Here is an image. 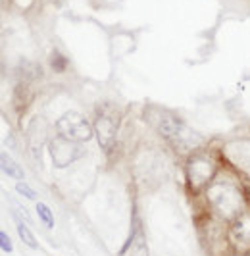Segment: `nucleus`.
I'll use <instances>...</instances> for the list:
<instances>
[{"label": "nucleus", "mask_w": 250, "mask_h": 256, "mask_svg": "<svg viewBox=\"0 0 250 256\" xmlns=\"http://www.w3.org/2000/svg\"><path fill=\"white\" fill-rule=\"evenodd\" d=\"M94 129H96V135H98L100 146H102L106 152H110L114 142H116L118 122H116L114 118H110V116L102 114V116H98V120H96V124H94Z\"/></svg>", "instance_id": "nucleus-6"}, {"label": "nucleus", "mask_w": 250, "mask_h": 256, "mask_svg": "<svg viewBox=\"0 0 250 256\" xmlns=\"http://www.w3.org/2000/svg\"><path fill=\"white\" fill-rule=\"evenodd\" d=\"M0 164H2V172H4L6 176H10V178H14V180H18V181L25 180V172L22 170V166L14 160L12 156L2 152L0 154Z\"/></svg>", "instance_id": "nucleus-7"}, {"label": "nucleus", "mask_w": 250, "mask_h": 256, "mask_svg": "<svg viewBox=\"0 0 250 256\" xmlns=\"http://www.w3.org/2000/svg\"><path fill=\"white\" fill-rule=\"evenodd\" d=\"M16 224H18V235H20V239L24 241L29 248H38V244H37V239H35V235L31 233V230L25 226L22 220H18L16 218Z\"/></svg>", "instance_id": "nucleus-9"}, {"label": "nucleus", "mask_w": 250, "mask_h": 256, "mask_svg": "<svg viewBox=\"0 0 250 256\" xmlns=\"http://www.w3.org/2000/svg\"><path fill=\"white\" fill-rule=\"evenodd\" d=\"M127 246H131V252H129V256H148V246H146V241H144V233H142V230L140 228H137L135 230V233H133V237H131V241H129V244ZM125 246V248H127ZM124 248V250H125Z\"/></svg>", "instance_id": "nucleus-8"}, {"label": "nucleus", "mask_w": 250, "mask_h": 256, "mask_svg": "<svg viewBox=\"0 0 250 256\" xmlns=\"http://www.w3.org/2000/svg\"><path fill=\"white\" fill-rule=\"evenodd\" d=\"M16 191L20 192L22 196H25V198H29V200H35V198H37V191H35L33 187H29L27 183H24V180L16 183Z\"/></svg>", "instance_id": "nucleus-11"}, {"label": "nucleus", "mask_w": 250, "mask_h": 256, "mask_svg": "<svg viewBox=\"0 0 250 256\" xmlns=\"http://www.w3.org/2000/svg\"><path fill=\"white\" fill-rule=\"evenodd\" d=\"M56 129H58V133H60L62 137L70 139V141H75V142L88 141V139L92 137V129L88 126V122L81 114H77V112H68V114H64L62 118L58 120Z\"/></svg>", "instance_id": "nucleus-1"}, {"label": "nucleus", "mask_w": 250, "mask_h": 256, "mask_svg": "<svg viewBox=\"0 0 250 256\" xmlns=\"http://www.w3.org/2000/svg\"><path fill=\"white\" fill-rule=\"evenodd\" d=\"M37 214H38V220H40L48 230L54 228V214H52V210H50L44 202H37Z\"/></svg>", "instance_id": "nucleus-10"}, {"label": "nucleus", "mask_w": 250, "mask_h": 256, "mask_svg": "<svg viewBox=\"0 0 250 256\" xmlns=\"http://www.w3.org/2000/svg\"><path fill=\"white\" fill-rule=\"evenodd\" d=\"M152 124H154V128L158 129V133L166 137V139H181V137H185L183 135V131H185V126H183V122L174 114H168V112H160L158 118H154L152 120Z\"/></svg>", "instance_id": "nucleus-4"}, {"label": "nucleus", "mask_w": 250, "mask_h": 256, "mask_svg": "<svg viewBox=\"0 0 250 256\" xmlns=\"http://www.w3.org/2000/svg\"><path fill=\"white\" fill-rule=\"evenodd\" d=\"M212 202L222 214L233 216V214H237L238 206H240V196L233 187L216 185L212 189Z\"/></svg>", "instance_id": "nucleus-3"}, {"label": "nucleus", "mask_w": 250, "mask_h": 256, "mask_svg": "<svg viewBox=\"0 0 250 256\" xmlns=\"http://www.w3.org/2000/svg\"><path fill=\"white\" fill-rule=\"evenodd\" d=\"M74 142L75 141H70V139H66V137L60 135V139H56V141L50 144L52 160H54V164L58 168H66L68 164H72L77 158L83 156V148L75 146Z\"/></svg>", "instance_id": "nucleus-2"}, {"label": "nucleus", "mask_w": 250, "mask_h": 256, "mask_svg": "<svg viewBox=\"0 0 250 256\" xmlns=\"http://www.w3.org/2000/svg\"><path fill=\"white\" fill-rule=\"evenodd\" d=\"M214 172H216V166L208 158H202V156L194 158L188 164V181L192 183L194 189H200L202 185H206L208 181L212 180Z\"/></svg>", "instance_id": "nucleus-5"}, {"label": "nucleus", "mask_w": 250, "mask_h": 256, "mask_svg": "<svg viewBox=\"0 0 250 256\" xmlns=\"http://www.w3.org/2000/svg\"><path fill=\"white\" fill-rule=\"evenodd\" d=\"M66 66H68V60H66L64 56H60L58 52H54V54H52V68H54L56 72H64Z\"/></svg>", "instance_id": "nucleus-12"}, {"label": "nucleus", "mask_w": 250, "mask_h": 256, "mask_svg": "<svg viewBox=\"0 0 250 256\" xmlns=\"http://www.w3.org/2000/svg\"><path fill=\"white\" fill-rule=\"evenodd\" d=\"M0 246H2V250H4V252H12L14 250L12 239L8 237V233H6V231H0Z\"/></svg>", "instance_id": "nucleus-13"}]
</instances>
